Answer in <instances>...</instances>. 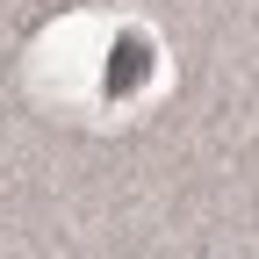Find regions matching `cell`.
<instances>
[{"mask_svg": "<svg viewBox=\"0 0 259 259\" xmlns=\"http://www.w3.org/2000/svg\"><path fill=\"white\" fill-rule=\"evenodd\" d=\"M144 72H151V44H144V36H122V44L108 51V94H137Z\"/></svg>", "mask_w": 259, "mask_h": 259, "instance_id": "1", "label": "cell"}]
</instances>
